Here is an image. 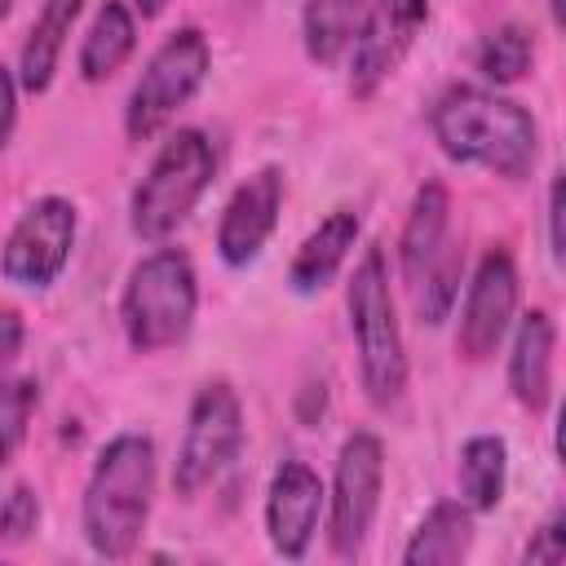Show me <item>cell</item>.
<instances>
[{
  "label": "cell",
  "mask_w": 566,
  "mask_h": 566,
  "mask_svg": "<svg viewBox=\"0 0 566 566\" xmlns=\"http://www.w3.org/2000/svg\"><path fill=\"white\" fill-rule=\"evenodd\" d=\"M433 142L451 164H478L495 177L522 181L535 168L539 128L531 111L482 84H451L429 106Z\"/></svg>",
  "instance_id": "cell-1"
},
{
  "label": "cell",
  "mask_w": 566,
  "mask_h": 566,
  "mask_svg": "<svg viewBox=\"0 0 566 566\" xmlns=\"http://www.w3.org/2000/svg\"><path fill=\"white\" fill-rule=\"evenodd\" d=\"M155 504V442L146 433H115L84 482L80 526L97 557L124 562L137 553Z\"/></svg>",
  "instance_id": "cell-2"
},
{
  "label": "cell",
  "mask_w": 566,
  "mask_h": 566,
  "mask_svg": "<svg viewBox=\"0 0 566 566\" xmlns=\"http://www.w3.org/2000/svg\"><path fill=\"white\" fill-rule=\"evenodd\" d=\"M345 310L358 345V376H363L367 402L385 411L407 389V349H402V327L389 292V261L380 248H367L358 256L345 287Z\"/></svg>",
  "instance_id": "cell-3"
},
{
  "label": "cell",
  "mask_w": 566,
  "mask_h": 566,
  "mask_svg": "<svg viewBox=\"0 0 566 566\" xmlns=\"http://www.w3.org/2000/svg\"><path fill=\"white\" fill-rule=\"evenodd\" d=\"M212 177H217V150L208 133L203 128L168 133V142L159 146V155L150 159L146 177L133 190L128 203L133 234L146 243H164L168 234H177L195 212V203L203 199V190L212 186Z\"/></svg>",
  "instance_id": "cell-4"
},
{
  "label": "cell",
  "mask_w": 566,
  "mask_h": 566,
  "mask_svg": "<svg viewBox=\"0 0 566 566\" xmlns=\"http://www.w3.org/2000/svg\"><path fill=\"white\" fill-rule=\"evenodd\" d=\"M199 310V279L181 248H155L128 270L119 292V323L137 354H159L177 345Z\"/></svg>",
  "instance_id": "cell-5"
},
{
  "label": "cell",
  "mask_w": 566,
  "mask_h": 566,
  "mask_svg": "<svg viewBox=\"0 0 566 566\" xmlns=\"http://www.w3.org/2000/svg\"><path fill=\"white\" fill-rule=\"evenodd\" d=\"M208 66H212V49L199 27H177L172 35H164V44L142 66L128 93V106H124L128 142H150L203 88Z\"/></svg>",
  "instance_id": "cell-6"
},
{
  "label": "cell",
  "mask_w": 566,
  "mask_h": 566,
  "mask_svg": "<svg viewBox=\"0 0 566 566\" xmlns=\"http://www.w3.org/2000/svg\"><path fill=\"white\" fill-rule=\"evenodd\" d=\"M243 451V402L230 380H208L186 416V433L172 460V491L177 495H199L212 486Z\"/></svg>",
  "instance_id": "cell-7"
},
{
  "label": "cell",
  "mask_w": 566,
  "mask_h": 566,
  "mask_svg": "<svg viewBox=\"0 0 566 566\" xmlns=\"http://www.w3.org/2000/svg\"><path fill=\"white\" fill-rule=\"evenodd\" d=\"M380 486H385V447L376 433L358 429L340 442L336 473H332V495H327V539L336 557L363 553L376 509H380Z\"/></svg>",
  "instance_id": "cell-8"
},
{
  "label": "cell",
  "mask_w": 566,
  "mask_h": 566,
  "mask_svg": "<svg viewBox=\"0 0 566 566\" xmlns=\"http://www.w3.org/2000/svg\"><path fill=\"white\" fill-rule=\"evenodd\" d=\"M71 248H75V203L62 195H44L9 230L0 248V274L13 287L44 292L66 270Z\"/></svg>",
  "instance_id": "cell-9"
},
{
  "label": "cell",
  "mask_w": 566,
  "mask_h": 566,
  "mask_svg": "<svg viewBox=\"0 0 566 566\" xmlns=\"http://www.w3.org/2000/svg\"><path fill=\"white\" fill-rule=\"evenodd\" d=\"M429 22V0H371L363 9L358 31L349 40V93L358 102L376 97V88L402 66L416 35Z\"/></svg>",
  "instance_id": "cell-10"
},
{
  "label": "cell",
  "mask_w": 566,
  "mask_h": 566,
  "mask_svg": "<svg viewBox=\"0 0 566 566\" xmlns=\"http://www.w3.org/2000/svg\"><path fill=\"white\" fill-rule=\"evenodd\" d=\"M517 310V265L509 256V248H491L482 252L469 292H464V310H460V332H455V349L464 363H486Z\"/></svg>",
  "instance_id": "cell-11"
},
{
  "label": "cell",
  "mask_w": 566,
  "mask_h": 566,
  "mask_svg": "<svg viewBox=\"0 0 566 566\" xmlns=\"http://www.w3.org/2000/svg\"><path fill=\"white\" fill-rule=\"evenodd\" d=\"M323 504H327L323 478L305 460L292 455V460H283L274 469L270 491H265V535H270V544H274L279 557L301 562L310 553Z\"/></svg>",
  "instance_id": "cell-12"
},
{
  "label": "cell",
  "mask_w": 566,
  "mask_h": 566,
  "mask_svg": "<svg viewBox=\"0 0 566 566\" xmlns=\"http://www.w3.org/2000/svg\"><path fill=\"white\" fill-rule=\"evenodd\" d=\"M279 208H283V168L265 164L230 195V203L217 221V256L234 270L256 261L265 239L279 226Z\"/></svg>",
  "instance_id": "cell-13"
},
{
  "label": "cell",
  "mask_w": 566,
  "mask_h": 566,
  "mask_svg": "<svg viewBox=\"0 0 566 566\" xmlns=\"http://www.w3.org/2000/svg\"><path fill=\"white\" fill-rule=\"evenodd\" d=\"M553 349H557V327L548 310H526L517 318L509 349V389L531 416H539L553 398Z\"/></svg>",
  "instance_id": "cell-14"
},
{
  "label": "cell",
  "mask_w": 566,
  "mask_h": 566,
  "mask_svg": "<svg viewBox=\"0 0 566 566\" xmlns=\"http://www.w3.org/2000/svg\"><path fill=\"white\" fill-rule=\"evenodd\" d=\"M451 190L442 181H424L411 199L407 226L398 234V265L407 287H416L424 279V270L451 248Z\"/></svg>",
  "instance_id": "cell-15"
},
{
  "label": "cell",
  "mask_w": 566,
  "mask_h": 566,
  "mask_svg": "<svg viewBox=\"0 0 566 566\" xmlns=\"http://www.w3.org/2000/svg\"><path fill=\"white\" fill-rule=\"evenodd\" d=\"M358 243V212H349V208H336V212H327L305 239H301V248H296V256H292V265H287V283L296 287V292H318V287H327L332 279H336V270L345 265V256H349V248Z\"/></svg>",
  "instance_id": "cell-16"
},
{
  "label": "cell",
  "mask_w": 566,
  "mask_h": 566,
  "mask_svg": "<svg viewBox=\"0 0 566 566\" xmlns=\"http://www.w3.org/2000/svg\"><path fill=\"white\" fill-rule=\"evenodd\" d=\"M84 0H44L27 40H22V57H18V88L22 93H44L53 84L57 57L66 49V35L80 18Z\"/></svg>",
  "instance_id": "cell-17"
},
{
  "label": "cell",
  "mask_w": 566,
  "mask_h": 566,
  "mask_svg": "<svg viewBox=\"0 0 566 566\" xmlns=\"http://www.w3.org/2000/svg\"><path fill=\"white\" fill-rule=\"evenodd\" d=\"M469 548H473V509L464 500H438L411 531L402 562L407 566H451V562H464Z\"/></svg>",
  "instance_id": "cell-18"
},
{
  "label": "cell",
  "mask_w": 566,
  "mask_h": 566,
  "mask_svg": "<svg viewBox=\"0 0 566 566\" xmlns=\"http://www.w3.org/2000/svg\"><path fill=\"white\" fill-rule=\"evenodd\" d=\"M137 49V13L133 4L124 0H106L97 9V18L88 22L84 31V44H80V75L88 84H102L111 80Z\"/></svg>",
  "instance_id": "cell-19"
},
{
  "label": "cell",
  "mask_w": 566,
  "mask_h": 566,
  "mask_svg": "<svg viewBox=\"0 0 566 566\" xmlns=\"http://www.w3.org/2000/svg\"><path fill=\"white\" fill-rule=\"evenodd\" d=\"M455 478H460V500L473 513H491L504 500V482H509V447H504V438L473 433L460 447Z\"/></svg>",
  "instance_id": "cell-20"
},
{
  "label": "cell",
  "mask_w": 566,
  "mask_h": 566,
  "mask_svg": "<svg viewBox=\"0 0 566 566\" xmlns=\"http://www.w3.org/2000/svg\"><path fill=\"white\" fill-rule=\"evenodd\" d=\"M358 18H363V0H305L301 40H305L310 62H318V66L340 62L358 31Z\"/></svg>",
  "instance_id": "cell-21"
},
{
  "label": "cell",
  "mask_w": 566,
  "mask_h": 566,
  "mask_svg": "<svg viewBox=\"0 0 566 566\" xmlns=\"http://www.w3.org/2000/svg\"><path fill=\"white\" fill-rule=\"evenodd\" d=\"M531 62H535V40H531V31L522 22H504V27L486 31L482 44H478V71L491 84L522 80L531 71Z\"/></svg>",
  "instance_id": "cell-22"
},
{
  "label": "cell",
  "mask_w": 566,
  "mask_h": 566,
  "mask_svg": "<svg viewBox=\"0 0 566 566\" xmlns=\"http://www.w3.org/2000/svg\"><path fill=\"white\" fill-rule=\"evenodd\" d=\"M460 274H464V252H460V243H451V248L424 270V279L411 287L416 310H420V318H424L429 327H438V323L451 314V305H455V296H460Z\"/></svg>",
  "instance_id": "cell-23"
},
{
  "label": "cell",
  "mask_w": 566,
  "mask_h": 566,
  "mask_svg": "<svg viewBox=\"0 0 566 566\" xmlns=\"http://www.w3.org/2000/svg\"><path fill=\"white\" fill-rule=\"evenodd\" d=\"M40 402V385L27 380V376H13V380H0V464L18 451V442L27 438V424H31V411Z\"/></svg>",
  "instance_id": "cell-24"
},
{
  "label": "cell",
  "mask_w": 566,
  "mask_h": 566,
  "mask_svg": "<svg viewBox=\"0 0 566 566\" xmlns=\"http://www.w3.org/2000/svg\"><path fill=\"white\" fill-rule=\"evenodd\" d=\"M40 531V500L27 482H18L4 500H0V544H27Z\"/></svg>",
  "instance_id": "cell-25"
},
{
  "label": "cell",
  "mask_w": 566,
  "mask_h": 566,
  "mask_svg": "<svg viewBox=\"0 0 566 566\" xmlns=\"http://www.w3.org/2000/svg\"><path fill=\"white\" fill-rule=\"evenodd\" d=\"M522 562H526V566H531V562H535V566H557V562H566V513H553V517L531 535Z\"/></svg>",
  "instance_id": "cell-26"
},
{
  "label": "cell",
  "mask_w": 566,
  "mask_h": 566,
  "mask_svg": "<svg viewBox=\"0 0 566 566\" xmlns=\"http://www.w3.org/2000/svg\"><path fill=\"white\" fill-rule=\"evenodd\" d=\"M562 212H566V181H562V172H557V177L548 181V252H553V261H562V256H566Z\"/></svg>",
  "instance_id": "cell-27"
},
{
  "label": "cell",
  "mask_w": 566,
  "mask_h": 566,
  "mask_svg": "<svg viewBox=\"0 0 566 566\" xmlns=\"http://www.w3.org/2000/svg\"><path fill=\"white\" fill-rule=\"evenodd\" d=\"M22 340H27V327H22V314L0 305V367H9L18 354H22Z\"/></svg>",
  "instance_id": "cell-28"
},
{
  "label": "cell",
  "mask_w": 566,
  "mask_h": 566,
  "mask_svg": "<svg viewBox=\"0 0 566 566\" xmlns=\"http://www.w3.org/2000/svg\"><path fill=\"white\" fill-rule=\"evenodd\" d=\"M13 124H18V75L9 66H0V150L9 146Z\"/></svg>",
  "instance_id": "cell-29"
},
{
  "label": "cell",
  "mask_w": 566,
  "mask_h": 566,
  "mask_svg": "<svg viewBox=\"0 0 566 566\" xmlns=\"http://www.w3.org/2000/svg\"><path fill=\"white\" fill-rule=\"evenodd\" d=\"M168 9V0H133V13H142V18H159Z\"/></svg>",
  "instance_id": "cell-30"
},
{
  "label": "cell",
  "mask_w": 566,
  "mask_h": 566,
  "mask_svg": "<svg viewBox=\"0 0 566 566\" xmlns=\"http://www.w3.org/2000/svg\"><path fill=\"white\" fill-rule=\"evenodd\" d=\"M548 9H553V22L562 27V0H548Z\"/></svg>",
  "instance_id": "cell-31"
},
{
  "label": "cell",
  "mask_w": 566,
  "mask_h": 566,
  "mask_svg": "<svg viewBox=\"0 0 566 566\" xmlns=\"http://www.w3.org/2000/svg\"><path fill=\"white\" fill-rule=\"evenodd\" d=\"M9 4H13V0H0V18H4V13H9Z\"/></svg>",
  "instance_id": "cell-32"
}]
</instances>
